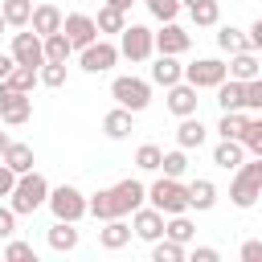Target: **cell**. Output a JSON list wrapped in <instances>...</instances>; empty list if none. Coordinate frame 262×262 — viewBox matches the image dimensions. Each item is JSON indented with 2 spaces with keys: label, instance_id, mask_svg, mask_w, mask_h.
<instances>
[{
  "label": "cell",
  "instance_id": "1",
  "mask_svg": "<svg viewBox=\"0 0 262 262\" xmlns=\"http://www.w3.org/2000/svg\"><path fill=\"white\" fill-rule=\"evenodd\" d=\"M45 196H49V180L41 172H20L16 184H12V192H8V209L16 217H33L45 205Z\"/></svg>",
  "mask_w": 262,
  "mask_h": 262
},
{
  "label": "cell",
  "instance_id": "2",
  "mask_svg": "<svg viewBox=\"0 0 262 262\" xmlns=\"http://www.w3.org/2000/svg\"><path fill=\"white\" fill-rule=\"evenodd\" d=\"M262 196V156H250L233 168V184H229V201L237 209H254Z\"/></svg>",
  "mask_w": 262,
  "mask_h": 262
},
{
  "label": "cell",
  "instance_id": "3",
  "mask_svg": "<svg viewBox=\"0 0 262 262\" xmlns=\"http://www.w3.org/2000/svg\"><path fill=\"white\" fill-rule=\"evenodd\" d=\"M147 201H151V209H160L164 217L188 213V192H184V184H180L176 176H160L156 184H147Z\"/></svg>",
  "mask_w": 262,
  "mask_h": 262
},
{
  "label": "cell",
  "instance_id": "4",
  "mask_svg": "<svg viewBox=\"0 0 262 262\" xmlns=\"http://www.w3.org/2000/svg\"><path fill=\"white\" fill-rule=\"evenodd\" d=\"M45 205H49L53 221H74V225H78V221L86 217V196H82L78 184H57V188H49Z\"/></svg>",
  "mask_w": 262,
  "mask_h": 262
},
{
  "label": "cell",
  "instance_id": "5",
  "mask_svg": "<svg viewBox=\"0 0 262 262\" xmlns=\"http://www.w3.org/2000/svg\"><path fill=\"white\" fill-rule=\"evenodd\" d=\"M111 98H115L119 106H127L131 115H139V111L151 102V82H143V78H135V74H123V78L111 82Z\"/></svg>",
  "mask_w": 262,
  "mask_h": 262
},
{
  "label": "cell",
  "instance_id": "6",
  "mask_svg": "<svg viewBox=\"0 0 262 262\" xmlns=\"http://www.w3.org/2000/svg\"><path fill=\"white\" fill-rule=\"evenodd\" d=\"M0 119L8 127H25L33 119V98L25 90H12L8 82H0Z\"/></svg>",
  "mask_w": 262,
  "mask_h": 262
},
{
  "label": "cell",
  "instance_id": "7",
  "mask_svg": "<svg viewBox=\"0 0 262 262\" xmlns=\"http://www.w3.org/2000/svg\"><path fill=\"white\" fill-rule=\"evenodd\" d=\"M115 61H119V45L115 41H102V37H94L90 45H82V57H78V66L86 74H106Z\"/></svg>",
  "mask_w": 262,
  "mask_h": 262
},
{
  "label": "cell",
  "instance_id": "8",
  "mask_svg": "<svg viewBox=\"0 0 262 262\" xmlns=\"http://www.w3.org/2000/svg\"><path fill=\"white\" fill-rule=\"evenodd\" d=\"M119 53L127 57V61H147L156 49H151V29H143V25H123V33H119Z\"/></svg>",
  "mask_w": 262,
  "mask_h": 262
},
{
  "label": "cell",
  "instance_id": "9",
  "mask_svg": "<svg viewBox=\"0 0 262 262\" xmlns=\"http://www.w3.org/2000/svg\"><path fill=\"white\" fill-rule=\"evenodd\" d=\"M188 45H192V37H188V29H180L176 20H164V29L151 33V49H156V53L180 57V53H188Z\"/></svg>",
  "mask_w": 262,
  "mask_h": 262
},
{
  "label": "cell",
  "instance_id": "10",
  "mask_svg": "<svg viewBox=\"0 0 262 262\" xmlns=\"http://www.w3.org/2000/svg\"><path fill=\"white\" fill-rule=\"evenodd\" d=\"M221 78H225V61H217V57H196L192 66H184V82L196 86V90L217 86Z\"/></svg>",
  "mask_w": 262,
  "mask_h": 262
},
{
  "label": "cell",
  "instance_id": "11",
  "mask_svg": "<svg viewBox=\"0 0 262 262\" xmlns=\"http://www.w3.org/2000/svg\"><path fill=\"white\" fill-rule=\"evenodd\" d=\"M131 237H139V242H156V237H164V213L160 209H131Z\"/></svg>",
  "mask_w": 262,
  "mask_h": 262
},
{
  "label": "cell",
  "instance_id": "12",
  "mask_svg": "<svg viewBox=\"0 0 262 262\" xmlns=\"http://www.w3.org/2000/svg\"><path fill=\"white\" fill-rule=\"evenodd\" d=\"M61 33H66V41H70L74 49H82V45H90V41L98 37L94 16H86V12H70V16H61Z\"/></svg>",
  "mask_w": 262,
  "mask_h": 262
},
{
  "label": "cell",
  "instance_id": "13",
  "mask_svg": "<svg viewBox=\"0 0 262 262\" xmlns=\"http://www.w3.org/2000/svg\"><path fill=\"white\" fill-rule=\"evenodd\" d=\"M12 61L16 66H41L45 53H41V37L29 29V33H12Z\"/></svg>",
  "mask_w": 262,
  "mask_h": 262
},
{
  "label": "cell",
  "instance_id": "14",
  "mask_svg": "<svg viewBox=\"0 0 262 262\" xmlns=\"http://www.w3.org/2000/svg\"><path fill=\"white\" fill-rule=\"evenodd\" d=\"M111 192H115V209H119V217H127L131 209H139L143 201H147V188L139 184V180H119V184H111Z\"/></svg>",
  "mask_w": 262,
  "mask_h": 262
},
{
  "label": "cell",
  "instance_id": "15",
  "mask_svg": "<svg viewBox=\"0 0 262 262\" xmlns=\"http://www.w3.org/2000/svg\"><path fill=\"white\" fill-rule=\"evenodd\" d=\"M61 16H66V12H61L57 4H37V8L29 12V25H25V29H33L37 37H49V33L61 29Z\"/></svg>",
  "mask_w": 262,
  "mask_h": 262
},
{
  "label": "cell",
  "instance_id": "16",
  "mask_svg": "<svg viewBox=\"0 0 262 262\" xmlns=\"http://www.w3.org/2000/svg\"><path fill=\"white\" fill-rule=\"evenodd\" d=\"M168 111H172L176 119L196 115V86H188L184 78H180V82H172V86H168Z\"/></svg>",
  "mask_w": 262,
  "mask_h": 262
},
{
  "label": "cell",
  "instance_id": "17",
  "mask_svg": "<svg viewBox=\"0 0 262 262\" xmlns=\"http://www.w3.org/2000/svg\"><path fill=\"white\" fill-rule=\"evenodd\" d=\"M131 131H135V115H131L127 106H115V111L102 115V135H106V139H127Z\"/></svg>",
  "mask_w": 262,
  "mask_h": 262
},
{
  "label": "cell",
  "instance_id": "18",
  "mask_svg": "<svg viewBox=\"0 0 262 262\" xmlns=\"http://www.w3.org/2000/svg\"><path fill=\"white\" fill-rule=\"evenodd\" d=\"M45 242H49V250H57V254H70V250H78L82 233L74 229V221H53V225H49V233H45Z\"/></svg>",
  "mask_w": 262,
  "mask_h": 262
},
{
  "label": "cell",
  "instance_id": "19",
  "mask_svg": "<svg viewBox=\"0 0 262 262\" xmlns=\"http://www.w3.org/2000/svg\"><path fill=\"white\" fill-rule=\"evenodd\" d=\"M258 53L254 49H242V53H229V66H225V78H237V82H250L258 78Z\"/></svg>",
  "mask_w": 262,
  "mask_h": 262
},
{
  "label": "cell",
  "instance_id": "20",
  "mask_svg": "<svg viewBox=\"0 0 262 262\" xmlns=\"http://www.w3.org/2000/svg\"><path fill=\"white\" fill-rule=\"evenodd\" d=\"M205 139H209V131H205L201 115H184V119H180V127H176V143H180L184 151H192V147H201Z\"/></svg>",
  "mask_w": 262,
  "mask_h": 262
},
{
  "label": "cell",
  "instance_id": "21",
  "mask_svg": "<svg viewBox=\"0 0 262 262\" xmlns=\"http://www.w3.org/2000/svg\"><path fill=\"white\" fill-rule=\"evenodd\" d=\"M184 192H188V209H196V213H209L213 205H217V184L213 180H192V184H184Z\"/></svg>",
  "mask_w": 262,
  "mask_h": 262
},
{
  "label": "cell",
  "instance_id": "22",
  "mask_svg": "<svg viewBox=\"0 0 262 262\" xmlns=\"http://www.w3.org/2000/svg\"><path fill=\"white\" fill-rule=\"evenodd\" d=\"M127 242H131V225H127L123 217L102 221V229H98V246H102V250H123Z\"/></svg>",
  "mask_w": 262,
  "mask_h": 262
},
{
  "label": "cell",
  "instance_id": "23",
  "mask_svg": "<svg viewBox=\"0 0 262 262\" xmlns=\"http://www.w3.org/2000/svg\"><path fill=\"white\" fill-rule=\"evenodd\" d=\"M180 78H184V66H180L172 53H160V57H156V66H151V82L168 90V86H172V82H180Z\"/></svg>",
  "mask_w": 262,
  "mask_h": 262
},
{
  "label": "cell",
  "instance_id": "24",
  "mask_svg": "<svg viewBox=\"0 0 262 262\" xmlns=\"http://www.w3.org/2000/svg\"><path fill=\"white\" fill-rule=\"evenodd\" d=\"M16 176L20 172H33V164H37V156H33V147L29 143H16V139H8V147H4V156H0Z\"/></svg>",
  "mask_w": 262,
  "mask_h": 262
},
{
  "label": "cell",
  "instance_id": "25",
  "mask_svg": "<svg viewBox=\"0 0 262 262\" xmlns=\"http://www.w3.org/2000/svg\"><path fill=\"white\" fill-rule=\"evenodd\" d=\"M242 160H246V147H242L237 139H221V143L213 147V164H217V168H225V172H233Z\"/></svg>",
  "mask_w": 262,
  "mask_h": 262
},
{
  "label": "cell",
  "instance_id": "26",
  "mask_svg": "<svg viewBox=\"0 0 262 262\" xmlns=\"http://www.w3.org/2000/svg\"><path fill=\"white\" fill-rule=\"evenodd\" d=\"M164 237H172V242L188 246V242L196 237V225L188 221V213H172V217H164Z\"/></svg>",
  "mask_w": 262,
  "mask_h": 262
},
{
  "label": "cell",
  "instance_id": "27",
  "mask_svg": "<svg viewBox=\"0 0 262 262\" xmlns=\"http://www.w3.org/2000/svg\"><path fill=\"white\" fill-rule=\"evenodd\" d=\"M41 53H45V61H70L74 45H70L66 33L57 29V33H49V37H41Z\"/></svg>",
  "mask_w": 262,
  "mask_h": 262
},
{
  "label": "cell",
  "instance_id": "28",
  "mask_svg": "<svg viewBox=\"0 0 262 262\" xmlns=\"http://www.w3.org/2000/svg\"><path fill=\"white\" fill-rule=\"evenodd\" d=\"M213 90H217V106L221 111H242V82L237 78H221Z\"/></svg>",
  "mask_w": 262,
  "mask_h": 262
},
{
  "label": "cell",
  "instance_id": "29",
  "mask_svg": "<svg viewBox=\"0 0 262 262\" xmlns=\"http://www.w3.org/2000/svg\"><path fill=\"white\" fill-rule=\"evenodd\" d=\"M33 12V0H0V16L8 20V29H25Z\"/></svg>",
  "mask_w": 262,
  "mask_h": 262
},
{
  "label": "cell",
  "instance_id": "30",
  "mask_svg": "<svg viewBox=\"0 0 262 262\" xmlns=\"http://www.w3.org/2000/svg\"><path fill=\"white\" fill-rule=\"evenodd\" d=\"M188 16H192L196 29H213V25L221 20V0H201V4L188 8Z\"/></svg>",
  "mask_w": 262,
  "mask_h": 262
},
{
  "label": "cell",
  "instance_id": "31",
  "mask_svg": "<svg viewBox=\"0 0 262 262\" xmlns=\"http://www.w3.org/2000/svg\"><path fill=\"white\" fill-rule=\"evenodd\" d=\"M123 25H127V12L111 8V4H102V8H98V16H94V29H98V37H102V33H123Z\"/></svg>",
  "mask_w": 262,
  "mask_h": 262
},
{
  "label": "cell",
  "instance_id": "32",
  "mask_svg": "<svg viewBox=\"0 0 262 262\" xmlns=\"http://www.w3.org/2000/svg\"><path fill=\"white\" fill-rule=\"evenodd\" d=\"M217 49H221V53H242V49H250V41H246L242 29L221 25V29H217Z\"/></svg>",
  "mask_w": 262,
  "mask_h": 262
},
{
  "label": "cell",
  "instance_id": "33",
  "mask_svg": "<svg viewBox=\"0 0 262 262\" xmlns=\"http://www.w3.org/2000/svg\"><path fill=\"white\" fill-rule=\"evenodd\" d=\"M237 143L246 147V156H262V119L254 115V119H246V127H242V135H237Z\"/></svg>",
  "mask_w": 262,
  "mask_h": 262
},
{
  "label": "cell",
  "instance_id": "34",
  "mask_svg": "<svg viewBox=\"0 0 262 262\" xmlns=\"http://www.w3.org/2000/svg\"><path fill=\"white\" fill-rule=\"evenodd\" d=\"M151 262H184V246L172 237H156L151 242Z\"/></svg>",
  "mask_w": 262,
  "mask_h": 262
},
{
  "label": "cell",
  "instance_id": "35",
  "mask_svg": "<svg viewBox=\"0 0 262 262\" xmlns=\"http://www.w3.org/2000/svg\"><path fill=\"white\" fill-rule=\"evenodd\" d=\"M37 82L41 86H53V90L66 86V61H41L37 66Z\"/></svg>",
  "mask_w": 262,
  "mask_h": 262
},
{
  "label": "cell",
  "instance_id": "36",
  "mask_svg": "<svg viewBox=\"0 0 262 262\" xmlns=\"http://www.w3.org/2000/svg\"><path fill=\"white\" fill-rule=\"evenodd\" d=\"M0 82H8L12 90H25V94H29V90L37 86V66H12V74L0 78Z\"/></svg>",
  "mask_w": 262,
  "mask_h": 262
},
{
  "label": "cell",
  "instance_id": "37",
  "mask_svg": "<svg viewBox=\"0 0 262 262\" xmlns=\"http://www.w3.org/2000/svg\"><path fill=\"white\" fill-rule=\"evenodd\" d=\"M242 127H246V115L242 111H221V119H217V135L221 139H237Z\"/></svg>",
  "mask_w": 262,
  "mask_h": 262
},
{
  "label": "cell",
  "instance_id": "38",
  "mask_svg": "<svg viewBox=\"0 0 262 262\" xmlns=\"http://www.w3.org/2000/svg\"><path fill=\"white\" fill-rule=\"evenodd\" d=\"M184 168H188L184 147H176V151H164V156H160V172H164V176H176V180H180V176H184Z\"/></svg>",
  "mask_w": 262,
  "mask_h": 262
},
{
  "label": "cell",
  "instance_id": "39",
  "mask_svg": "<svg viewBox=\"0 0 262 262\" xmlns=\"http://www.w3.org/2000/svg\"><path fill=\"white\" fill-rule=\"evenodd\" d=\"M242 111H262V78L242 82Z\"/></svg>",
  "mask_w": 262,
  "mask_h": 262
},
{
  "label": "cell",
  "instance_id": "40",
  "mask_svg": "<svg viewBox=\"0 0 262 262\" xmlns=\"http://www.w3.org/2000/svg\"><path fill=\"white\" fill-rule=\"evenodd\" d=\"M160 156H164V151H160L156 143H143V147L135 151V168H143V172H160Z\"/></svg>",
  "mask_w": 262,
  "mask_h": 262
},
{
  "label": "cell",
  "instance_id": "41",
  "mask_svg": "<svg viewBox=\"0 0 262 262\" xmlns=\"http://www.w3.org/2000/svg\"><path fill=\"white\" fill-rule=\"evenodd\" d=\"M4 258H8V262H37L33 246H29V242H16V237H8V246H4Z\"/></svg>",
  "mask_w": 262,
  "mask_h": 262
},
{
  "label": "cell",
  "instance_id": "42",
  "mask_svg": "<svg viewBox=\"0 0 262 262\" xmlns=\"http://www.w3.org/2000/svg\"><path fill=\"white\" fill-rule=\"evenodd\" d=\"M143 4L156 20H176V12H180V0H143Z\"/></svg>",
  "mask_w": 262,
  "mask_h": 262
},
{
  "label": "cell",
  "instance_id": "43",
  "mask_svg": "<svg viewBox=\"0 0 262 262\" xmlns=\"http://www.w3.org/2000/svg\"><path fill=\"white\" fill-rule=\"evenodd\" d=\"M12 233H16V213L8 205H0V242H8Z\"/></svg>",
  "mask_w": 262,
  "mask_h": 262
},
{
  "label": "cell",
  "instance_id": "44",
  "mask_svg": "<svg viewBox=\"0 0 262 262\" xmlns=\"http://www.w3.org/2000/svg\"><path fill=\"white\" fill-rule=\"evenodd\" d=\"M12 184H16V172L0 160V196H8V192H12Z\"/></svg>",
  "mask_w": 262,
  "mask_h": 262
},
{
  "label": "cell",
  "instance_id": "45",
  "mask_svg": "<svg viewBox=\"0 0 262 262\" xmlns=\"http://www.w3.org/2000/svg\"><path fill=\"white\" fill-rule=\"evenodd\" d=\"M192 262H221V254H217L213 246H196V250H192Z\"/></svg>",
  "mask_w": 262,
  "mask_h": 262
},
{
  "label": "cell",
  "instance_id": "46",
  "mask_svg": "<svg viewBox=\"0 0 262 262\" xmlns=\"http://www.w3.org/2000/svg\"><path fill=\"white\" fill-rule=\"evenodd\" d=\"M262 258V242H246L242 246V262H258Z\"/></svg>",
  "mask_w": 262,
  "mask_h": 262
},
{
  "label": "cell",
  "instance_id": "47",
  "mask_svg": "<svg viewBox=\"0 0 262 262\" xmlns=\"http://www.w3.org/2000/svg\"><path fill=\"white\" fill-rule=\"evenodd\" d=\"M246 41H250V49H262V20H254V25H250Z\"/></svg>",
  "mask_w": 262,
  "mask_h": 262
},
{
  "label": "cell",
  "instance_id": "48",
  "mask_svg": "<svg viewBox=\"0 0 262 262\" xmlns=\"http://www.w3.org/2000/svg\"><path fill=\"white\" fill-rule=\"evenodd\" d=\"M12 66H16V61H12V53H0V78H8V74H12Z\"/></svg>",
  "mask_w": 262,
  "mask_h": 262
},
{
  "label": "cell",
  "instance_id": "49",
  "mask_svg": "<svg viewBox=\"0 0 262 262\" xmlns=\"http://www.w3.org/2000/svg\"><path fill=\"white\" fill-rule=\"evenodd\" d=\"M102 4H111V8H119V12H131L135 0H102Z\"/></svg>",
  "mask_w": 262,
  "mask_h": 262
},
{
  "label": "cell",
  "instance_id": "50",
  "mask_svg": "<svg viewBox=\"0 0 262 262\" xmlns=\"http://www.w3.org/2000/svg\"><path fill=\"white\" fill-rule=\"evenodd\" d=\"M4 147H8V135H4V131H0V156H4Z\"/></svg>",
  "mask_w": 262,
  "mask_h": 262
},
{
  "label": "cell",
  "instance_id": "51",
  "mask_svg": "<svg viewBox=\"0 0 262 262\" xmlns=\"http://www.w3.org/2000/svg\"><path fill=\"white\" fill-rule=\"evenodd\" d=\"M192 4H201V0H180V8H192Z\"/></svg>",
  "mask_w": 262,
  "mask_h": 262
},
{
  "label": "cell",
  "instance_id": "52",
  "mask_svg": "<svg viewBox=\"0 0 262 262\" xmlns=\"http://www.w3.org/2000/svg\"><path fill=\"white\" fill-rule=\"evenodd\" d=\"M4 29H8V20H4V16H0V33H4Z\"/></svg>",
  "mask_w": 262,
  "mask_h": 262
},
{
  "label": "cell",
  "instance_id": "53",
  "mask_svg": "<svg viewBox=\"0 0 262 262\" xmlns=\"http://www.w3.org/2000/svg\"><path fill=\"white\" fill-rule=\"evenodd\" d=\"M86 4H98V0H86Z\"/></svg>",
  "mask_w": 262,
  "mask_h": 262
}]
</instances>
